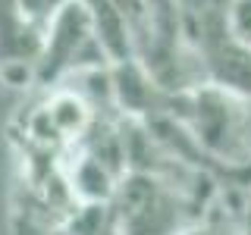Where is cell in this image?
Returning <instances> with one entry per match:
<instances>
[{"label": "cell", "mask_w": 251, "mask_h": 235, "mask_svg": "<svg viewBox=\"0 0 251 235\" xmlns=\"http://www.w3.org/2000/svg\"><path fill=\"white\" fill-rule=\"evenodd\" d=\"M226 35L235 44L251 47V0H229L226 3Z\"/></svg>", "instance_id": "ba28073f"}, {"label": "cell", "mask_w": 251, "mask_h": 235, "mask_svg": "<svg viewBox=\"0 0 251 235\" xmlns=\"http://www.w3.org/2000/svg\"><path fill=\"white\" fill-rule=\"evenodd\" d=\"M182 235H229V232L214 229V226H188V229H185Z\"/></svg>", "instance_id": "9c48e42d"}, {"label": "cell", "mask_w": 251, "mask_h": 235, "mask_svg": "<svg viewBox=\"0 0 251 235\" xmlns=\"http://www.w3.org/2000/svg\"><path fill=\"white\" fill-rule=\"evenodd\" d=\"M185 104V119H179L198 138L210 160L223 163H245V135H242V100L235 94L217 88V85H198V88L176 94Z\"/></svg>", "instance_id": "7a4b0ae2"}, {"label": "cell", "mask_w": 251, "mask_h": 235, "mask_svg": "<svg viewBox=\"0 0 251 235\" xmlns=\"http://www.w3.org/2000/svg\"><path fill=\"white\" fill-rule=\"evenodd\" d=\"M47 116H50L53 129H57L60 141H82L85 132L94 125V110L85 97H78L73 88L57 91L50 100L44 104Z\"/></svg>", "instance_id": "8992f818"}, {"label": "cell", "mask_w": 251, "mask_h": 235, "mask_svg": "<svg viewBox=\"0 0 251 235\" xmlns=\"http://www.w3.org/2000/svg\"><path fill=\"white\" fill-rule=\"evenodd\" d=\"M66 185L75 204H113L116 188H120V176L110 166H104L98 157L82 151L75 166L66 172Z\"/></svg>", "instance_id": "5b68a950"}, {"label": "cell", "mask_w": 251, "mask_h": 235, "mask_svg": "<svg viewBox=\"0 0 251 235\" xmlns=\"http://www.w3.org/2000/svg\"><path fill=\"white\" fill-rule=\"evenodd\" d=\"M198 53L207 85H217V88L235 94L239 100H251V47H242L229 35H223L207 47H201Z\"/></svg>", "instance_id": "3957f363"}, {"label": "cell", "mask_w": 251, "mask_h": 235, "mask_svg": "<svg viewBox=\"0 0 251 235\" xmlns=\"http://www.w3.org/2000/svg\"><path fill=\"white\" fill-rule=\"evenodd\" d=\"M88 66H113L94 38L91 13L85 0H63L44 22V47L38 60V82H57Z\"/></svg>", "instance_id": "6da1fadb"}, {"label": "cell", "mask_w": 251, "mask_h": 235, "mask_svg": "<svg viewBox=\"0 0 251 235\" xmlns=\"http://www.w3.org/2000/svg\"><path fill=\"white\" fill-rule=\"evenodd\" d=\"M110 78H113V107H120L129 119L145 122L160 113L157 100L163 97V91L154 85V78L148 75V69L138 60L113 63Z\"/></svg>", "instance_id": "277c9868"}, {"label": "cell", "mask_w": 251, "mask_h": 235, "mask_svg": "<svg viewBox=\"0 0 251 235\" xmlns=\"http://www.w3.org/2000/svg\"><path fill=\"white\" fill-rule=\"evenodd\" d=\"M245 223H248V235H251V204L245 207Z\"/></svg>", "instance_id": "30bf717a"}, {"label": "cell", "mask_w": 251, "mask_h": 235, "mask_svg": "<svg viewBox=\"0 0 251 235\" xmlns=\"http://www.w3.org/2000/svg\"><path fill=\"white\" fill-rule=\"evenodd\" d=\"M120 213L113 204H75L63 223V235H120Z\"/></svg>", "instance_id": "52a82bcc"}]
</instances>
